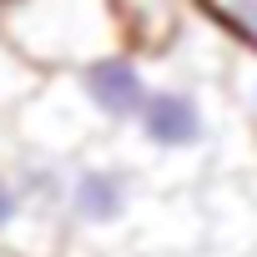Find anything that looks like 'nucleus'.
<instances>
[{"mask_svg":"<svg viewBox=\"0 0 257 257\" xmlns=\"http://www.w3.org/2000/svg\"><path fill=\"white\" fill-rule=\"evenodd\" d=\"M126 157L142 167V177L157 187H192L207 177V162L217 152V116L207 101V86L192 76H157L137 121L126 126Z\"/></svg>","mask_w":257,"mask_h":257,"instance_id":"obj_1","label":"nucleus"},{"mask_svg":"<svg viewBox=\"0 0 257 257\" xmlns=\"http://www.w3.org/2000/svg\"><path fill=\"white\" fill-rule=\"evenodd\" d=\"M6 41L36 76H71L126 46L116 0H6L0 6Z\"/></svg>","mask_w":257,"mask_h":257,"instance_id":"obj_2","label":"nucleus"},{"mask_svg":"<svg viewBox=\"0 0 257 257\" xmlns=\"http://www.w3.org/2000/svg\"><path fill=\"white\" fill-rule=\"evenodd\" d=\"M152 182L121 147H86L66 167V202H61V232L66 242L101 247V252H132L137 222L152 202Z\"/></svg>","mask_w":257,"mask_h":257,"instance_id":"obj_3","label":"nucleus"},{"mask_svg":"<svg viewBox=\"0 0 257 257\" xmlns=\"http://www.w3.org/2000/svg\"><path fill=\"white\" fill-rule=\"evenodd\" d=\"M152 81H157L152 56H142V51H132V46H121V51H111V56H101V61L71 71V86H76V96H81L91 126L101 132V142H106V137H126V126L137 121V111H142Z\"/></svg>","mask_w":257,"mask_h":257,"instance_id":"obj_4","label":"nucleus"},{"mask_svg":"<svg viewBox=\"0 0 257 257\" xmlns=\"http://www.w3.org/2000/svg\"><path fill=\"white\" fill-rule=\"evenodd\" d=\"M11 152H0V252L6 257H61L66 237L31 212V202H26V192L16 182Z\"/></svg>","mask_w":257,"mask_h":257,"instance_id":"obj_5","label":"nucleus"},{"mask_svg":"<svg viewBox=\"0 0 257 257\" xmlns=\"http://www.w3.org/2000/svg\"><path fill=\"white\" fill-rule=\"evenodd\" d=\"M41 81H46V76H36V71H31V66H26L6 41H0V116L11 121V116L21 111V101H26Z\"/></svg>","mask_w":257,"mask_h":257,"instance_id":"obj_6","label":"nucleus"},{"mask_svg":"<svg viewBox=\"0 0 257 257\" xmlns=\"http://www.w3.org/2000/svg\"><path fill=\"white\" fill-rule=\"evenodd\" d=\"M222 86H227V96H232L237 116L247 121V132L257 137V56L237 51V56H232V66H227V76H222Z\"/></svg>","mask_w":257,"mask_h":257,"instance_id":"obj_7","label":"nucleus"},{"mask_svg":"<svg viewBox=\"0 0 257 257\" xmlns=\"http://www.w3.org/2000/svg\"><path fill=\"white\" fill-rule=\"evenodd\" d=\"M232 197H237V217H242V232H247V252L257 247V172H247L237 187H232ZM242 252V257H247Z\"/></svg>","mask_w":257,"mask_h":257,"instance_id":"obj_8","label":"nucleus"},{"mask_svg":"<svg viewBox=\"0 0 257 257\" xmlns=\"http://www.w3.org/2000/svg\"><path fill=\"white\" fill-rule=\"evenodd\" d=\"M182 257H222V252H182Z\"/></svg>","mask_w":257,"mask_h":257,"instance_id":"obj_9","label":"nucleus"},{"mask_svg":"<svg viewBox=\"0 0 257 257\" xmlns=\"http://www.w3.org/2000/svg\"><path fill=\"white\" fill-rule=\"evenodd\" d=\"M247 257H257V247H252V252H247Z\"/></svg>","mask_w":257,"mask_h":257,"instance_id":"obj_10","label":"nucleus"},{"mask_svg":"<svg viewBox=\"0 0 257 257\" xmlns=\"http://www.w3.org/2000/svg\"><path fill=\"white\" fill-rule=\"evenodd\" d=\"M0 257H6V252H0Z\"/></svg>","mask_w":257,"mask_h":257,"instance_id":"obj_11","label":"nucleus"}]
</instances>
